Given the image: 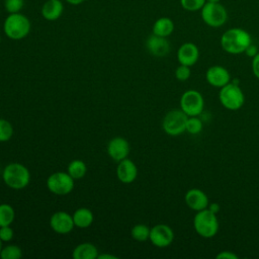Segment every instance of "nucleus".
<instances>
[{
    "label": "nucleus",
    "instance_id": "1",
    "mask_svg": "<svg viewBox=\"0 0 259 259\" xmlns=\"http://www.w3.org/2000/svg\"><path fill=\"white\" fill-rule=\"evenodd\" d=\"M252 42L250 33L241 27L227 29L221 36L222 49L231 55H239L245 52Z\"/></svg>",
    "mask_w": 259,
    "mask_h": 259
},
{
    "label": "nucleus",
    "instance_id": "2",
    "mask_svg": "<svg viewBox=\"0 0 259 259\" xmlns=\"http://www.w3.org/2000/svg\"><path fill=\"white\" fill-rule=\"evenodd\" d=\"M2 179L9 188L19 190L29 184L30 172L24 165L12 162L5 166L2 172Z\"/></svg>",
    "mask_w": 259,
    "mask_h": 259
},
{
    "label": "nucleus",
    "instance_id": "3",
    "mask_svg": "<svg viewBox=\"0 0 259 259\" xmlns=\"http://www.w3.org/2000/svg\"><path fill=\"white\" fill-rule=\"evenodd\" d=\"M30 20L24 14L10 13L4 20L3 29L6 36L13 40H20L30 32Z\"/></svg>",
    "mask_w": 259,
    "mask_h": 259
},
{
    "label": "nucleus",
    "instance_id": "4",
    "mask_svg": "<svg viewBox=\"0 0 259 259\" xmlns=\"http://www.w3.org/2000/svg\"><path fill=\"white\" fill-rule=\"evenodd\" d=\"M193 228L202 238L209 239L214 237L219 232V220L217 214L207 207L196 211L193 219Z\"/></svg>",
    "mask_w": 259,
    "mask_h": 259
},
{
    "label": "nucleus",
    "instance_id": "5",
    "mask_svg": "<svg viewBox=\"0 0 259 259\" xmlns=\"http://www.w3.org/2000/svg\"><path fill=\"white\" fill-rule=\"evenodd\" d=\"M219 100L225 108L229 110H238L244 105L245 95L238 83L229 82L220 88Z\"/></svg>",
    "mask_w": 259,
    "mask_h": 259
},
{
    "label": "nucleus",
    "instance_id": "6",
    "mask_svg": "<svg viewBox=\"0 0 259 259\" xmlns=\"http://www.w3.org/2000/svg\"><path fill=\"white\" fill-rule=\"evenodd\" d=\"M202 21L210 27H221L228 20V11L221 2H206L200 9Z\"/></svg>",
    "mask_w": 259,
    "mask_h": 259
},
{
    "label": "nucleus",
    "instance_id": "7",
    "mask_svg": "<svg viewBox=\"0 0 259 259\" xmlns=\"http://www.w3.org/2000/svg\"><path fill=\"white\" fill-rule=\"evenodd\" d=\"M187 118L188 115L181 109H172L164 116L162 120V128L169 136H179L186 132Z\"/></svg>",
    "mask_w": 259,
    "mask_h": 259
},
{
    "label": "nucleus",
    "instance_id": "8",
    "mask_svg": "<svg viewBox=\"0 0 259 259\" xmlns=\"http://www.w3.org/2000/svg\"><path fill=\"white\" fill-rule=\"evenodd\" d=\"M46 183L48 189L53 194L63 196L72 192L74 189L75 179H73L68 172L58 171L51 174L47 178Z\"/></svg>",
    "mask_w": 259,
    "mask_h": 259
},
{
    "label": "nucleus",
    "instance_id": "9",
    "mask_svg": "<svg viewBox=\"0 0 259 259\" xmlns=\"http://www.w3.org/2000/svg\"><path fill=\"white\" fill-rule=\"evenodd\" d=\"M204 107V99L201 93L194 89H188L180 97V109L188 116L199 115Z\"/></svg>",
    "mask_w": 259,
    "mask_h": 259
},
{
    "label": "nucleus",
    "instance_id": "10",
    "mask_svg": "<svg viewBox=\"0 0 259 259\" xmlns=\"http://www.w3.org/2000/svg\"><path fill=\"white\" fill-rule=\"evenodd\" d=\"M149 240L158 248H165L172 244L174 240L173 230L166 224H158L151 228Z\"/></svg>",
    "mask_w": 259,
    "mask_h": 259
},
{
    "label": "nucleus",
    "instance_id": "11",
    "mask_svg": "<svg viewBox=\"0 0 259 259\" xmlns=\"http://www.w3.org/2000/svg\"><path fill=\"white\" fill-rule=\"evenodd\" d=\"M51 229L60 235L69 234L75 227L73 217L64 210L56 211L50 219Z\"/></svg>",
    "mask_w": 259,
    "mask_h": 259
},
{
    "label": "nucleus",
    "instance_id": "12",
    "mask_svg": "<svg viewBox=\"0 0 259 259\" xmlns=\"http://www.w3.org/2000/svg\"><path fill=\"white\" fill-rule=\"evenodd\" d=\"M106 151L108 156L116 162H119L125 158H127L130 154V144L122 137L112 138L106 147Z\"/></svg>",
    "mask_w": 259,
    "mask_h": 259
},
{
    "label": "nucleus",
    "instance_id": "13",
    "mask_svg": "<svg viewBox=\"0 0 259 259\" xmlns=\"http://www.w3.org/2000/svg\"><path fill=\"white\" fill-rule=\"evenodd\" d=\"M206 82L212 87L222 88L229 82H231V75L229 71L220 65L210 66L205 72Z\"/></svg>",
    "mask_w": 259,
    "mask_h": 259
},
{
    "label": "nucleus",
    "instance_id": "14",
    "mask_svg": "<svg viewBox=\"0 0 259 259\" xmlns=\"http://www.w3.org/2000/svg\"><path fill=\"white\" fill-rule=\"evenodd\" d=\"M146 48L152 56L163 58L170 52V42L167 37L152 33L146 40Z\"/></svg>",
    "mask_w": 259,
    "mask_h": 259
},
{
    "label": "nucleus",
    "instance_id": "15",
    "mask_svg": "<svg viewBox=\"0 0 259 259\" xmlns=\"http://www.w3.org/2000/svg\"><path fill=\"white\" fill-rule=\"evenodd\" d=\"M184 200L186 205L194 211H199L206 208L209 203L206 193L198 188H191L187 190Z\"/></svg>",
    "mask_w": 259,
    "mask_h": 259
},
{
    "label": "nucleus",
    "instance_id": "16",
    "mask_svg": "<svg viewBox=\"0 0 259 259\" xmlns=\"http://www.w3.org/2000/svg\"><path fill=\"white\" fill-rule=\"evenodd\" d=\"M199 58V50L193 42L187 41L182 44L177 51V60L179 64L186 66H193Z\"/></svg>",
    "mask_w": 259,
    "mask_h": 259
},
{
    "label": "nucleus",
    "instance_id": "17",
    "mask_svg": "<svg viewBox=\"0 0 259 259\" xmlns=\"http://www.w3.org/2000/svg\"><path fill=\"white\" fill-rule=\"evenodd\" d=\"M116 176L120 182L130 184L136 180L138 176V168L131 159L125 158L118 162L116 167Z\"/></svg>",
    "mask_w": 259,
    "mask_h": 259
},
{
    "label": "nucleus",
    "instance_id": "18",
    "mask_svg": "<svg viewBox=\"0 0 259 259\" xmlns=\"http://www.w3.org/2000/svg\"><path fill=\"white\" fill-rule=\"evenodd\" d=\"M64 11V5L61 0H47L41 6V16L49 21L59 19Z\"/></svg>",
    "mask_w": 259,
    "mask_h": 259
},
{
    "label": "nucleus",
    "instance_id": "19",
    "mask_svg": "<svg viewBox=\"0 0 259 259\" xmlns=\"http://www.w3.org/2000/svg\"><path fill=\"white\" fill-rule=\"evenodd\" d=\"M98 255L96 246L89 242L77 245L72 252V257L74 259H96Z\"/></svg>",
    "mask_w": 259,
    "mask_h": 259
},
{
    "label": "nucleus",
    "instance_id": "20",
    "mask_svg": "<svg viewBox=\"0 0 259 259\" xmlns=\"http://www.w3.org/2000/svg\"><path fill=\"white\" fill-rule=\"evenodd\" d=\"M75 227L79 229H86L91 226L94 221L93 212L87 207L77 208L72 214Z\"/></svg>",
    "mask_w": 259,
    "mask_h": 259
},
{
    "label": "nucleus",
    "instance_id": "21",
    "mask_svg": "<svg viewBox=\"0 0 259 259\" xmlns=\"http://www.w3.org/2000/svg\"><path fill=\"white\" fill-rule=\"evenodd\" d=\"M173 30H174V22L171 18L166 16L158 18L154 22L153 28H152V31L154 34L159 36H164V37H168L169 35H171Z\"/></svg>",
    "mask_w": 259,
    "mask_h": 259
},
{
    "label": "nucleus",
    "instance_id": "22",
    "mask_svg": "<svg viewBox=\"0 0 259 259\" xmlns=\"http://www.w3.org/2000/svg\"><path fill=\"white\" fill-rule=\"evenodd\" d=\"M67 172L71 175L73 179L79 180L85 176L87 172V166L83 160L75 159L69 163L67 167Z\"/></svg>",
    "mask_w": 259,
    "mask_h": 259
},
{
    "label": "nucleus",
    "instance_id": "23",
    "mask_svg": "<svg viewBox=\"0 0 259 259\" xmlns=\"http://www.w3.org/2000/svg\"><path fill=\"white\" fill-rule=\"evenodd\" d=\"M15 219V210L8 203L0 204V227L10 226Z\"/></svg>",
    "mask_w": 259,
    "mask_h": 259
},
{
    "label": "nucleus",
    "instance_id": "24",
    "mask_svg": "<svg viewBox=\"0 0 259 259\" xmlns=\"http://www.w3.org/2000/svg\"><path fill=\"white\" fill-rule=\"evenodd\" d=\"M150 228L144 224H137L131 230V235L133 239L138 242H145L149 240L150 237Z\"/></svg>",
    "mask_w": 259,
    "mask_h": 259
},
{
    "label": "nucleus",
    "instance_id": "25",
    "mask_svg": "<svg viewBox=\"0 0 259 259\" xmlns=\"http://www.w3.org/2000/svg\"><path fill=\"white\" fill-rule=\"evenodd\" d=\"M22 256V250L17 245H7L2 247L0 252L1 259H19Z\"/></svg>",
    "mask_w": 259,
    "mask_h": 259
},
{
    "label": "nucleus",
    "instance_id": "26",
    "mask_svg": "<svg viewBox=\"0 0 259 259\" xmlns=\"http://www.w3.org/2000/svg\"><path fill=\"white\" fill-rule=\"evenodd\" d=\"M203 123L198 115L188 116L186 121V132L191 135H197L202 131Z\"/></svg>",
    "mask_w": 259,
    "mask_h": 259
},
{
    "label": "nucleus",
    "instance_id": "27",
    "mask_svg": "<svg viewBox=\"0 0 259 259\" xmlns=\"http://www.w3.org/2000/svg\"><path fill=\"white\" fill-rule=\"evenodd\" d=\"M13 136V126L7 119L0 118V143L8 142Z\"/></svg>",
    "mask_w": 259,
    "mask_h": 259
},
{
    "label": "nucleus",
    "instance_id": "28",
    "mask_svg": "<svg viewBox=\"0 0 259 259\" xmlns=\"http://www.w3.org/2000/svg\"><path fill=\"white\" fill-rule=\"evenodd\" d=\"M205 3L206 0H180L181 7L189 12L200 10Z\"/></svg>",
    "mask_w": 259,
    "mask_h": 259
},
{
    "label": "nucleus",
    "instance_id": "29",
    "mask_svg": "<svg viewBox=\"0 0 259 259\" xmlns=\"http://www.w3.org/2000/svg\"><path fill=\"white\" fill-rule=\"evenodd\" d=\"M24 6V0H4V8L10 13H18Z\"/></svg>",
    "mask_w": 259,
    "mask_h": 259
},
{
    "label": "nucleus",
    "instance_id": "30",
    "mask_svg": "<svg viewBox=\"0 0 259 259\" xmlns=\"http://www.w3.org/2000/svg\"><path fill=\"white\" fill-rule=\"evenodd\" d=\"M175 78L178 80V81H186L189 79L190 75H191V70H190V67L189 66H186V65H179L176 70H175Z\"/></svg>",
    "mask_w": 259,
    "mask_h": 259
},
{
    "label": "nucleus",
    "instance_id": "31",
    "mask_svg": "<svg viewBox=\"0 0 259 259\" xmlns=\"http://www.w3.org/2000/svg\"><path fill=\"white\" fill-rule=\"evenodd\" d=\"M14 231L10 226L0 227V240L2 242H9L13 239Z\"/></svg>",
    "mask_w": 259,
    "mask_h": 259
},
{
    "label": "nucleus",
    "instance_id": "32",
    "mask_svg": "<svg viewBox=\"0 0 259 259\" xmlns=\"http://www.w3.org/2000/svg\"><path fill=\"white\" fill-rule=\"evenodd\" d=\"M217 259H239V256L232 251H221L215 255Z\"/></svg>",
    "mask_w": 259,
    "mask_h": 259
},
{
    "label": "nucleus",
    "instance_id": "33",
    "mask_svg": "<svg viewBox=\"0 0 259 259\" xmlns=\"http://www.w3.org/2000/svg\"><path fill=\"white\" fill-rule=\"evenodd\" d=\"M252 71H253V74L255 75L256 78L259 79V53L254 57L252 58Z\"/></svg>",
    "mask_w": 259,
    "mask_h": 259
},
{
    "label": "nucleus",
    "instance_id": "34",
    "mask_svg": "<svg viewBox=\"0 0 259 259\" xmlns=\"http://www.w3.org/2000/svg\"><path fill=\"white\" fill-rule=\"evenodd\" d=\"M259 52H258V49H257V47L254 45V44H250L249 46H248V48L245 50V52H244V54H246L248 57H250V58H254L257 54H258Z\"/></svg>",
    "mask_w": 259,
    "mask_h": 259
},
{
    "label": "nucleus",
    "instance_id": "35",
    "mask_svg": "<svg viewBox=\"0 0 259 259\" xmlns=\"http://www.w3.org/2000/svg\"><path fill=\"white\" fill-rule=\"evenodd\" d=\"M207 208H208L210 211H212L213 213H215V214H218V212L220 211V205H219V203H217V202L208 203Z\"/></svg>",
    "mask_w": 259,
    "mask_h": 259
},
{
    "label": "nucleus",
    "instance_id": "36",
    "mask_svg": "<svg viewBox=\"0 0 259 259\" xmlns=\"http://www.w3.org/2000/svg\"><path fill=\"white\" fill-rule=\"evenodd\" d=\"M97 259H117V257L111 254H101V255H98Z\"/></svg>",
    "mask_w": 259,
    "mask_h": 259
},
{
    "label": "nucleus",
    "instance_id": "37",
    "mask_svg": "<svg viewBox=\"0 0 259 259\" xmlns=\"http://www.w3.org/2000/svg\"><path fill=\"white\" fill-rule=\"evenodd\" d=\"M69 4L71 5H80L81 3H83L85 0H66Z\"/></svg>",
    "mask_w": 259,
    "mask_h": 259
},
{
    "label": "nucleus",
    "instance_id": "38",
    "mask_svg": "<svg viewBox=\"0 0 259 259\" xmlns=\"http://www.w3.org/2000/svg\"><path fill=\"white\" fill-rule=\"evenodd\" d=\"M206 2H213V3H217V2H221V0H206Z\"/></svg>",
    "mask_w": 259,
    "mask_h": 259
},
{
    "label": "nucleus",
    "instance_id": "39",
    "mask_svg": "<svg viewBox=\"0 0 259 259\" xmlns=\"http://www.w3.org/2000/svg\"><path fill=\"white\" fill-rule=\"evenodd\" d=\"M2 243H3V242L0 240V252H1V249H2V247H3V246H2Z\"/></svg>",
    "mask_w": 259,
    "mask_h": 259
},
{
    "label": "nucleus",
    "instance_id": "40",
    "mask_svg": "<svg viewBox=\"0 0 259 259\" xmlns=\"http://www.w3.org/2000/svg\"><path fill=\"white\" fill-rule=\"evenodd\" d=\"M0 42H1V35H0Z\"/></svg>",
    "mask_w": 259,
    "mask_h": 259
}]
</instances>
